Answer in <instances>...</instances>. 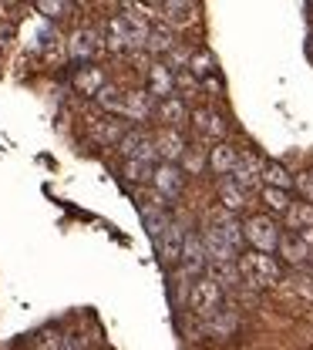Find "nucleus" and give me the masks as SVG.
I'll list each match as a JSON object with an SVG mask.
<instances>
[{
  "instance_id": "17",
  "label": "nucleus",
  "mask_w": 313,
  "mask_h": 350,
  "mask_svg": "<svg viewBox=\"0 0 313 350\" xmlns=\"http://www.w3.org/2000/svg\"><path fill=\"white\" fill-rule=\"evenodd\" d=\"M182 262H185V269H189V273H195V280H199V273L209 266V253H206V243H202V236H199V232H189V236H185Z\"/></svg>"
},
{
  "instance_id": "27",
  "label": "nucleus",
  "mask_w": 313,
  "mask_h": 350,
  "mask_svg": "<svg viewBox=\"0 0 313 350\" xmlns=\"http://www.w3.org/2000/svg\"><path fill=\"white\" fill-rule=\"evenodd\" d=\"M263 185H269V189H286V192H290V185H297V175H290L280 162H267V165H263Z\"/></svg>"
},
{
  "instance_id": "30",
  "label": "nucleus",
  "mask_w": 313,
  "mask_h": 350,
  "mask_svg": "<svg viewBox=\"0 0 313 350\" xmlns=\"http://www.w3.org/2000/svg\"><path fill=\"white\" fill-rule=\"evenodd\" d=\"M91 135H94L98 142H115V145H118V142L128 135V129L122 125V118H108V122H101V125L91 131Z\"/></svg>"
},
{
  "instance_id": "13",
  "label": "nucleus",
  "mask_w": 313,
  "mask_h": 350,
  "mask_svg": "<svg viewBox=\"0 0 313 350\" xmlns=\"http://www.w3.org/2000/svg\"><path fill=\"white\" fill-rule=\"evenodd\" d=\"M239 148L236 145H229V142H216L213 148H209V172L213 175H232L236 172V165H239Z\"/></svg>"
},
{
  "instance_id": "8",
  "label": "nucleus",
  "mask_w": 313,
  "mask_h": 350,
  "mask_svg": "<svg viewBox=\"0 0 313 350\" xmlns=\"http://www.w3.org/2000/svg\"><path fill=\"white\" fill-rule=\"evenodd\" d=\"M148 85L145 91L155 98V101H165V98H176V71L165 64V61H155L152 68H148V78H145Z\"/></svg>"
},
{
  "instance_id": "10",
  "label": "nucleus",
  "mask_w": 313,
  "mask_h": 350,
  "mask_svg": "<svg viewBox=\"0 0 313 350\" xmlns=\"http://www.w3.org/2000/svg\"><path fill=\"white\" fill-rule=\"evenodd\" d=\"M148 7H141V3H125V24H128V31H132V51H141V47H148V38H152V24H148V14H145Z\"/></svg>"
},
{
  "instance_id": "19",
  "label": "nucleus",
  "mask_w": 313,
  "mask_h": 350,
  "mask_svg": "<svg viewBox=\"0 0 313 350\" xmlns=\"http://www.w3.org/2000/svg\"><path fill=\"white\" fill-rule=\"evenodd\" d=\"M155 118H159V122H165V129H179V125H185V118H189V108H185V101L176 94V98L159 101Z\"/></svg>"
},
{
  "instance_id": "21",
  "label": "nucleus",
  "mask_w": 313,
  "mask_h": 350,
  "mask_svg": "<svg viewBox=\"0 0 313 350\" xmlns=\"http://www.w3.org/2000/svg\"><path fill=\"white\" fill-rule=\"evenodd\" d=\"M159 10H162L165 24H172V27H185V24L195 21V3H176V0H169V3H159Z\"/></svg>"
},
{
  "instance_id": "4",
  "label": "nucleus",
  "mask_w": 313,
  "mask_h": 350,
  "mask_svg": "<svg viewBox=\"0 0 313 350\" xmlns=\"http://www.w3.org/2000/svg\"><path fill=\"white\" fill-rule=\"evenodd\" d=\"M101 51H105V41L94 27H78L68 41V57L74 64H91V57H98Z\"/></svg>"
},
{
  "instance_id": "11",
  "label": "nucleus",
  "mask_w": 313,
  "mask_h": 350,
  "mask_svg": "<svg viewBox=\"0 0 313 350\" xmlns=\"http://www.w3.org/2000/svg\"><path fill=\"white\" fill-rule=\"evenodd\" d=\"M105 71L98 68V64H78L74 68V75H71V85H74V91L78 94H85V98H98L101 91H105Z\"/></svg>"
},
{
  "instance_id": "26",
  "label": "nucleus",
  "mask_w": 313,
  "mask_h": 350,
  "mask_svg": "<svg viewBox=\"0 0 313 350\" xmlns=\"http://www.w3.org/2000/svg\"><path fill=\"white\" fill-rule=\"evenodd\" d=\"M189 71H192L199 81L213 78V75H216V57H213V51H206V47L192 51V57H189Z\"/></svg>"
},
{
  "instance_id": "5",
  "label": "nucleus",
  "mask_w": 313,
  "mask_h": 350,
  "mask_svg": "<svg viewBox=\"0 0 313 350\" xmlns=\"http://www.w3.org/2000/svg\"><path fill=\"white\" fill-rule=\"evenodd\" d=\"M125 162H152L155 155V135H148L145 129H128V135L118 142Z\"/></svg>"
},
{
  "instance_id": "15",
  "label": "nucleus",
  "mask_w": 313,
  "mask_h": 350,
  "mask_svg": "<svg viewBox=\"0 0 313 350\" xmlns=\"http://www.w3.org/2000/svg\"><path fill=\"white\" fill-rule=\"evenodd\" d=\"M283 262H290V266H307L313 256V250L303 243V236L300 232H283V239H280V250H276Z\"/></svg>"
},
{
  "instance_id": "18",
  "label": "nucleus",
  "mask_w": 313,
  "mask_h": 350,
  "mask_svg": "<svg viewBox=\"0 0 313 350\" xmlns=\"http://www.w3.org/2000/svg\"><path fill=\"white\" fill-rule=\"evenodd\" d=\"M155 108H159V101L148 91H128L125 94V118H132V122L155 118Z\"/></svg>"
},
{
  "instance_id": "9",
  "label": "nucleus",
  "mask_w": 313,
  "mask_h": 350,
  "mask_svg": "<svg viewBox=\"0 0 313 350\" xmlns=\"http://www.w3.org/2000/svg\"><path fill=\"white\" fill-rule=\"evenodd\" d=\"M185 152H189V142H185V135H182L179 129H162L155 135V155H159L162 162L179 165Z\"/></svg>"
},
{
  "instance_id": "12",
  "label": "nucleus",
  "mask_w": 313,
  "mask_h": 350,
  "mask_svg": "<svg viewBox=\"0 0 313 350\" xmlns=\"http://www.w3.org/2000/svg\"><path fill=\"white\" fill-rule=\"evenodd\" d=\"M101 41H105V51H108V54H125V51H132V31H128V24H125L122 14L105 24Z\"/></svg>"
},
{
  "instance_id": "23",
  "label": "nucleus",
  "mask_w": 313,
  "mask_h": 350,
  "mask_svg": "<svg viewBox=\"0 0 313 350\" xmlns=\"http://www.w3.org/2000/svg\"><path fill=\"white\" fill-rule=\"evenodd\" d=\"M283 219H286V229L307 232V229H313V202H293Z\"/></svg>"
},
{
  "instance_id": "20",
  "label": "nucleus",
  "mask_w": 313,
  "mask_h": 350,
  "mask_svg": "<svg viewBox=\"0 0 313 350\" xmlns=\"http://www.w3.org/2000/svg\"><path fill=\"white\" fill-rule=\"evenodd\" d=\"M219 206H223L226 213H232V216H239V213L246 209V192H243L232 178H223V182H219Z\"/></svg>"
},
{
  "instance_id": "34",
  "label": "nucleus",
  "mask_w": 313,
  "mask_h": 350,
  "mask_svg": "<svg viewBox=\"0 0 313 350\" xmlns=\"http://www.w3.org/2000/svg\"><path fill=\"white\" fill-rule=\"evenodd\" d=\"M297 192L303 196V202H313V172L297 175Z\"/></svg>"
},
{
  "instance_id": "14",
  "label": "nucleus",
  "mask_w": 313,
  "mask_h": 350,
  "mask_svg": "<svg viewBox=\"0 0 313 350\" xmlns=\"http://www.w3.org/2000/svg\"><path fill=\"white\" fill-rule=\"evenodd\" d=\"M192 125H195L199 135H206V138H213V142H223L226 129H229L226 118L219 111H213V108H195V111H192Z\"/></svg>"
},
{
  "instance_id": "24",
  "label": "nucleus",
  "mask_w": 313,
  "mask_h": 350,
  "mask_svg": "<svg viewBox=\"0 0 313 350\" xmlns=\"http://www.w3.org/2000/svg\"><path fill=\"white\" fill-rule=\"evenodd\" d=\"M148 54H159V61H165L172 51H176V38L169 27H152V38H148Z\"/></svg>"
},
{
  "instance_id": "35",
  "label": "nucleus",
  "mask_w": 313,
  "mask_h": 350,
  "mask_svg": "<svg viewBox=\"0 0 313 350\" xmlns=\"http://www.w3.org/2000/svg\"><path fill=\"white\" fill-rule=\"evenodd\" d=\"M10 38H14V24L10 21H0V47L10 41Z\"/></svg>"
},
{
  "instance_id": "16",
  "label": "nucleus",
  "mask_w": 313,
  "mask_h": 350,
  "mask_svg": "<svg viewBox=\"0 0 313 350\" xmlns=\"http://www.w3.org/2000/svg\"><path fill=\"white\" fill-rule=\"evenodd\" d=\"M185 229H182L179 222H172L169 229H165V236L155 243L159 246V260L162 262H179L182 260V250H185Z\"/></svg>"
},
{
  "instance_id": "22",
  "label": "nucleus",
  "mask_w": 313,
  "mask_h": 350,
  "mask_svg": "<svg viewBox=\"0 0 313 350\" xmlns=\"http://www.w3.org/2000/svg\"><path fill=\"white\" fill-rule=\"evenodd\" d=\"M125 94H128V91H118V88L108 85L94 101H98V108L108 111L111 118H125Z\"/></svg>"
},
{
  "instance_id": "31",
  "label": "nucleus",
  "mask_w": 313,
  "mask_h": 350,
  "mask_svg": "<svg viewBox=\"0 0 313 350\" xmlns=\"http://www.w3.org/2000/svg\"><path fill=\"white\" fill-rule=\"evenodd\" d=\"M152 172H155V165H152V162H125V165H122L125 182H135V185L152 182Z\"/></svg>"
},
{
  "instance_id": "29",
  "label": "nucleus",
  "mask_w": 313,
  "mask_h": 350,
  "mask_svg": "<svg viewBox=\"0 0 313 350\" xmlns=\"http://www.w3.org/2000/svg\"><path fill=\"white\" fill-rule=\"evenodd\" d=\"M206 169H209V152H206V148L189 145V152L182 155V172L185 175H202Z\"/></svg>"
},
{
  "instance_id": "1",
  "label": "nucleus",
  "mask_w": 313,
  "mask_h": 350,
  "mask_svg": "<svg viewBox=\"0 0 313 350\" xmlns=\"http://www.w3.org/2000/svg\"><path fill=\"white\" fill-rule=\"evenodd\" d=\"M236 262H239V276H243L253 290H269V286H276V283L283 280V266H280L276 256H269V253L249 250V253H243Z\"/></svg>"
},
{
  "instance_id": "6",
  "label": "nucleus",
  "mask_w": 313,
  "mask_h": 350,
  "mask_svg": "<svg viewBox=\"0 0 313 350\" xmlns=\"http://www.w3.org/2000/svg\"><path fill=\"white\" fill-rule=\"evenodd\" d=\"M152 185L162 199H179L182 189H185V172L182 165H172V162H159L155 172H152Z\"/></svg>"
},
{
  "instance_id": "32",
  "label": "nucleus",
  "mask_w": 313,
  "mask_h": 350,
  "mask_svg": "<svg viewBox=\"0 0 313 350\" xmlns=\"http://www.w3.org/2000/svg\"><path fill=\"white\" fill-rule=\"evenodd\" d=\"M34 10L44 14V17H51V21H61V17L71 14V3H68V0H38Z\"/></svg>"
},
{
  "instance_id": "2",
  "label": "nucleus",
  "mask_w": 313,
  "mask_h": 350,
  "mask_svg": "<svg viewBox=\"0 0 313 350\" xmlns=\"http://www.w3.org/2000/svg\"><path fill=\"white\" fill-rule=\"evenodd\" d=\"M243 232H246V243H249L256 253H276V250H280V239H283L276 219L269 216V213L249 216L243 222Z\"/></svg>"
},
{
  "instance_id": "33",
  "label": "nucleus",
  "mask_w": 313,
  "mask_h": 350,
  "mask_svg": "<svg viewBox=\"0 0 313 350\" xmlns=\"http://www.w3.org/2000/svg\"><path fill=\"white\" fill-rule=\"evenodd\" d=\"M199 85H202V81H199L189 68H185V71H176V91H195Z\"/></svg>"
},
{
  "instance_id": "3",
  "label": "nucleus",
  "mask_w": 313,
  "mask_h": 350,
  "mask_svg": "<svg viewBox=\"0 0 313 350\" xmlns=\"http://www.w3.org/2000/svg\"><path fill=\"white\" fill-rule=\"evenodd\" d=\"M189 306H192V313H199V317L219 313V306H223V286H219L213 276H199V280L192 283V290H189Z\"/></svg>"
},
{
  "instance_id": "28",
  "label": "nucleus",
  "mask_w": 313,
  "mask_h": 350,
  "mask_svg": "<svg viewBox=\"0 0 313 350\" xmlns=\"http://www.w3.org/2000/svg\"><path fill=\"white\" fill-rule=\"evenodd\" d=\"M260 199H263V206H267L269 213H280V216H286L290 206H293L286 189H269V185H263V189H260Z\"/></svg>"
},
{
  "instance_id": "7",
  "label": "nucleus",
  "mask_w": 313,
  "mask_h": 350,
  "mask_svg": "<svg viewBox=\"0 0 313 350\" xmlns=\"http://www.w3.org/2000/svg\"><path fill=\"white\" fill-rule=\"evenodd\" d=\"M263 159L260 155H253V152H243L239 155V165H236V172L229 175L243 192H253V189H263Z\"/></svg>"
},
{
  "instance_id": "36",
  "label": "nucleus",
  "mask_w": 313,
  "mask_h": 350,
  "mask_svg": "<svg viewBox=\"0 0 313 350\" xmlns=\"http://www.w3.org/2000/svg\"><path fill=\"white\" fill-rule=\"evenodd\" d=\"M300 236H303V243H307V246L313 250V229H307V232H300Z\"/></svg>"
},
{
  "instance_id": "25",
  "label": "nucleus",
  "mask_w": 313,
  "mask_h": 350,
  "mask_svg": "<svg viewBox=\"0 0 313 350\" xmlns=\"http://www.w3.org/2000/svg\"><path fill=\"white\" fill-rule=\"evenodd\" d=\"M141 219H145V229H148V236H152L155 243H159V239L165 236V229L172 226V219L165 216L159 206H145V209H141Z\"/></svg>"
}]
</instances>
